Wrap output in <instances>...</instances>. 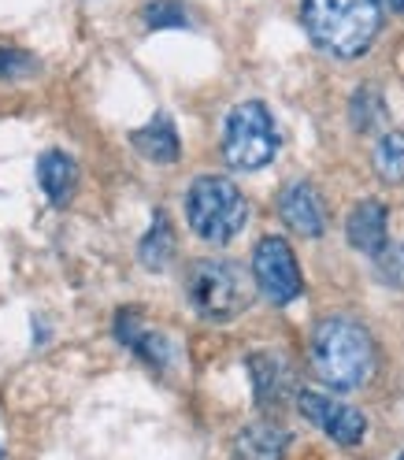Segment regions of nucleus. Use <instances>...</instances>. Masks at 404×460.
<instances>
[{"mask_svg":"<svg viewBox=\"0 0 404 460\" xmlns=\"http://www.w3.org/2000/svg\"><path fill=\"white\" fill-rule=\"evenodd\" d=\"M382 8H390V12H404V0H379Z\"/></svg>","mask_w":404,"mask_h":460,"instance_id":"aec40b11","label":"nucleus"},{"mask_svg":"<svg viewBox=\"0 0 404 460\" xmlns=\"http://www.w3.org/2000/svg\"><path fill=\"white\" fill-rule=\"evenodd\" d=\"M186 297L193 312L208 323H230L249 308L252 290L238 264L230 261H197L186 271Z\"/></svg>","mask_w":404,"mask_h":460,"instance_id":"20e7f679","label":"nucleus"},{"mask_svg":"<svg viewBox=\"0 0 404 460\" xmlns=\"http://www.w3.org/2000/svg\"><path fill=\"white\" fill-rule=\"evenodd\" d=\"M308 38L330 56L353 60L367 52L382 26L379 0H304L301 8Z\"/></svg>","mask_w":404,"mask_h":460,"instance_id":"f03ea898","label":"nucleus"},{"mask_svg":"<svg viewBox=\"0 0 404 460\" xmlns=\"http://www.w3.org/2000/svg\"><path fill=\"white\" fill-rule=\"evenodd\" d=\"M390 216L379 200H360V205L349 212V223H345V234H349V245L367 252V256H382L386 252V238H390Z\"/></svg>","mask_w":404,"mask_h":460,"instance_id":"9d476101","label":"nucleus"},{"mask_svg":"<svg viewBox=\"0 0 404 460\" xmlns=\"http://www.w3.org/2000/svg\"><path fill=\"white\" fill-rule=\"evenodd\" d=\"M234 446L242 460H282L285 446H290V435L275 423H249Z\"/></svg>","mask_w":404,"mask_h":460,"instance_id":"f8f14e48","label":"nucleus"},{"mask_svg":"<svg viewBox=\"0 0 404 460\" xmlns=\"http://www.w3.org/2000/svg\"><path fill=\"white\" fill-rule=\"evenodd\" d=\"M186 219L197 238L223 245L234 234H242V226L249 219V200L230 179L200 175L186 193Z\"/></svg>","mask_w":404,"mask_h":460,"instance_id":"7ed1b4c3","label":"nucleus"},{"mask_svg":"<svg viewBox=\"0 0 404 460\" xmlns=\"http://www.w3.org/2000/svg\"><path fill=\"white\" fill-rule=\"evenodd\" d=\"M252 279L259 286V294H264L271 305H290L304 290L297 256H294L290 242L278 238V234H271V238H264L256 245V252H252Z\"/></svg>","mask_w":404,"mask_h":460,"instance_id":"423d86ee","label":"nucleus"},{"mask_svg":"<svg viewBox=\"0 0 404 460\" xmlns=\"http://www.w3.org/2000/svg\"><path fill=\"white\" fill-rule=\"evenodd\" d=\"M134 146L153 164H175L179 160V134H175V123H171L167 115H156L149 127L134 130Z\"/></svg>","mask_w":404,"mask_h":460,"instance_id":"ddd939ff","label":"nucleus"},{"mask_svg":"<svg viewBox=\"0 0 404 460\" xmlns=\"http://www.w3.org/2000/svg\"><path fill=\"white\" fill-rule=\"evenodd\" d=\"M149 31H163V26H189V12L179 4V0H153V4L141 12Z\"/></svg>","mask_w":404,"mask_h":460,"instance_id":"a211bd4d","label":"nucleus"},{"mask_svg":"<svg viewBox=\"0 0 404 460\" xmlns=\"http://www.w3.org/2000/svg\"><path fill=\"white\" fill-rule=\"evenodd\" d=\"M0 460H4V449H0Z\"/></svg>","mask_w":404,"mask_h":460,"instance_id":"412c9836","label":"nucleus"},{"mask_svg":"<svg viewBox=\"0 0 404 460\" xmlns=\"http://www.w3.org/2000/svg\"><path fill=\"white\" fill-rule=\"evenodd\" d=\"M297 409H301V416H304L308 423H315V427H320L323 435H327L330 442H338V446H356V442H364V435H367L364 412L353 409V405H345V401L327 397V394H315V390L297 394Z\"/></svg>","mask_w":404,"mask_h":460,"instance_id":"0eeeda50","label":"nucleus"},{"mask_svg":"<svg viewBox=\"0 0 404 460\" xmlns=\"http://www.w3.org/2000/svg\"><path fill=\"white\" fill-rule=\"evenodd\" d=\"M249 379H252L256 401L264 409H278L294 390L290 364H285L282 357H275V353H252L249 357Z\"/></svg>","mask_w":404,"mask_h":460,"instance_id":"1a4fd4ad","label":"nucleus"},{"mask_svg":"<svg viewBox=\"0 0 404 460\" xmlns=\"http://www.w3.org/2000/svg\"><path fill=\"white\" fill-rule=\"evenodd\" d=\"M278 153V127L259 101H245L226 115L223 156L234 171H259Z\"/></svg>","mask_w":404,"mask_h":460,"instance_id":"39448f33","label":"nucleus"},{"mask_svg":"<svg viewBox=\"0 0 404 460\" xmlns=\"http://www.w3.org/2000/svg\"><path fill=\"white\" fill-rule=\"evenodd\" d=\"M38 182L45 190V197L52 205H67L75 197V186H78V167L67 153L60 149H48L41 160H38Z\"/></svg>","mask_w":404,"mask_h":460,"instance_id":"9b49d317","label":"nucleus"},{"mask_svg":"<svg viewBox=\"0 0 404 460\" xmlns=\"http://www.w3.org/2000/svg\"><path fill=\"white\" fill-rule=\"evenodd\" d=\"M38 71V60L22 49H0V78H31Z\"/></svg>","mask_w":404,"mask_h":460,"instance_id":"6ab92c4d","label":"nucleus"},{"mask_svg":"<svg viewBox=\"0 0 404 460\" xmlns=\"http://www.w3.org/2000/svg\"><path fill=\"white\" fill-rule=\"evenodd\" d=\"M397 460H404V453H400V456H397Z\"/></svg>","mask_w":404,"mask_h":460,"instance_id":"4be33fe9","label":"nucleus"},{"mask_svg":"<svg viewBox=\"0 0 404 460\" xmlns=\"http://www.w3.org/2000/svg\"><path fill=\"white\" fill-rule=\"evenodd\" d=\"M278 212L285 219V226L297 230L304 238H320L327 226V208L312 182H290L278 197Z\"/></svg>","mask_w":404,"mask_h":460,"instance_id":"6e6552de","label":"nucleus"},{"mask_svg":"<svg viewBox=\"0 0 404 460\" xmlns=\"http://www.w3.org/2000/svg\"><path fill=\"white\" fill-rule=\"evenodd\" d=\"M382 115H386L382 93L374 90V85H364V90L353 93V127L356 130H374L382 123Z\"/></svg>","mask_w":404,"mask_h":460,"instance_id":"f3484780","label":"nucleus"},{"mask_svg":"<svg viewBox=\"0 0 404 460\" xmlns=\"http://www.w3.org/2000/svg\"><path fill=\"white\" fill-rule=\"evenodd\" d=\"M115 334H119L134 353H141L153 367H167V360H171V345H167V338H160V334H149V331H141V323H137V315L127 308V312H119V320H115Z\"/></svg>","mask_w":404,"mask_h":460,"instance_id":"4468645a","label":"nucleus"},{"mask_svg":"<svg viewBox=\"0 0 404 460\" xmlns=\"http://www.w3.org/2000/svg\"><path fill=\"white\" fill-rule=\"evenodd\" d=\"M312 367L330 390H356L374 371V341L349 315H330L312 334Z\"/></svg>","mask_w":404,"mask_h":460,"instance_id":"f257e3e1","label":"nucleus"},{"mask_svg":"<svg viewBox=\"0 0 404 460\" xmlns=\"http://www.w3.org/2000/svg\"><path fill=\"white\" fill-rule=\"evenodd\" d=\"M171 256H175V230H171L163 212H156L149 234L141 238V245H137V261L145 264L149 271H163L171 264Z\"/></svg>","mask_w":404,"mask_h":460,"instance_id":"2eb2a0df","label":"nucleus"},{"mask_svg":"<svg viewBox=\"0 0 404 460\" xmlns=\"http://www.w3.org/2000/svg\"><path fill=\"white\" fill-rule=\"evenodd\" d=\"M374 175L390 186L404 182V130L382 134V141L374 146Z\"/></svg>","mask_w":404,"mask_h":460,"instance_id":"dca6fc26","label":"nucleus"}]
</instances>
